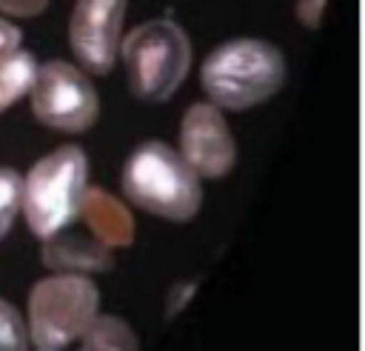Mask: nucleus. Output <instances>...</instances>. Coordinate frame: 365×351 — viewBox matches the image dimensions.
Instances as JSON below:
<instances>
[{
	"label": "nucleus",
	"mask_w": 365,
	"mask_h": 351,
	"mask_svg": "<svg viewBox=\"0 0 365 351\" xmlns=\"http://www.w3.org/2000/svg\"><path fill=\"white\" fill-rule=\"evenodd\" d=\"M200 83L217 108L245 111L282 88L285 60L274 43L237 37L217 46L202 60Z\"/></svg>",
	"instance_id": "nucleus-1"
},
{
	"label": "nucleus",
	"mask_w": 365,
	"mask_h": 351,
	"mask_svg": "<svg viewBox=\"0 0 365 351\" xmlns=\"http://www.w3.org/2000/svg\"><path fill=\"white\" fill-rule=\"evenodd\" d=\"M80 217L86 220L91 237L97 243L108 245V248L131 245V240H134L131 211L117 197H111L106 188H100V185L86 188L83 203H80Z\"/></svg>",
	"instance_id": "nucleus-9"
},
{
	"label": "nucleus",
	"mask_w": 365,
	"mask_h": 351,
	"mask_svg": "<svg viewBox=\"0 0 365 351\" xmlns=\"http://www.w3.org/2000/svg\"><path fill=\"white\" fill-rule=\"evenodd\" d=\"M128 88L145 103L168 100L191 68V40L168 17L145 20L120 40Z\"/></svg>",
	"instance_id": "nucleus-3"
},
{
	"label": "nucleus",
	"mask_w": 365,
	"mask_h": 351,
	"mask_svg": "<svg viewBox=\"0 0 365 351\" xmlns=\"http://www.w3.org/2000/svg\"><path fill=\"white\" fill-rule=\"evenodd\" d=\"M20 197H23V177L14 168L0 166V240L9 234V228L17 220Z\"/></svg>",
	"instance_id": "nucleus-13"
},
{
	"label": "nucleus",
	"mask_w": 365,
	"mask_h": 351,
	"mask_svg": "<svg viewBox=\"0 0 365 351\" xmlns=\"http://www.w3.org/2000/svg\"><path fill=\"white\" fill-rule=\"evenodd\" d=\"M325 3H328V0H297V20H299L305 29H317L319 20H322Z\"/></svg>",
	"instance_id": "nucleus-16"
},
{
	"label": "nucleus",
	"mask_w": 365,
	"mask_h": 351,
	"mask_svg": "<svg viewBox=\"0 0 365 351\" xmlns=\"http://www.w3.org/2000/svg\"><path fill=\"white\" fill-rule=\"evenodd\" d=\"M48 6V0H0V11L11 17H34Z\"/></svg>",
	"instance_id": "nucleus-15"
},
{
	"label": "nucleus",
	"mask_w": 365,
	"mask_h": 351,
	"mask_svg": "<svg viewBox=\"0 0 365 351\" xmlns=\"http://www.w3.org/2000/svg\"><path fill=\"white\" fill-rule=\"evenodd\" d=\"M86 177L88 160L80 146H63L31 166L23 180L20 208L40 240L60 234L80 217V203L88 188Z\"/></svg>",
	"instance_id": "nucleus-4"
},
{
	"label": "nucleus",
	"mask_w": 365,
	"mask_h": 351,
	"mask_svg": "<svg viewBox=\"0 0 365 351\" xmlns=\"http://www.w3.org/2000/svg\"><path fill=\"white\" fill-rule=\"evenodd\" d=\"M20 43H23L20 29H17L14 23H9L6 17H0V57H6V54H11V51H17V49H20Z\"/></svg>",
	"instance_id": "nucleus-17"
},
{
	"label": "nucleus",
	"mask_w": 365,
	"mask_h": 351,
	"mask_svg": "<svg viewBox=\"0 0 365 351\" xmlns=\"http://www.w3.org/2000/svg\"><path fill=\"white\" fill-rule=\"evenodd\" d=\"M80 351H140V342L125 320L94 317V322L83 334Z\"/></svg>",
	"instance_id": "nucleus-12"
},
{
	"label": "nucleus",
	"mask_w": 365,
	"mask_h": 351,
	"mask_svg": "<svg viewBox=\"0 0 365 351\" xmlns=\"http://www.w3.org/2000/svg\"><path fill=\"white\" fill-rule=\"evenodd\" d=\"M43 263L54 268L57 274H94V271H108L114 265L111 248L83 237H48L43 245Z\"/></svg>",
	"instance_id": "nucleus-10"
},
{
	"label": "nucleus",
	"mask_w": 365,
	"mask_h": 351,
	"mask_svg": "<svg viewBox=\"0 0 365 351\" xmlns=\"http://www.w3.org/2000/svg\"><path fill=\"white\" fill-rule=\"evenodd\" d=\"M123 194L143 211L165 220H191L200 211V177L180 151L160 140H145L123 166Z\"/></svg>",
	"instance_id": "nucleus-2"
},
{
	"label": "nucleus",
	"mask_w": 365,
	"mask_h": 351,
	"mask_svg": "<svg viewBox=\"0 0 365 351\" xmlns=\"http://www.w3.org/2000/svg\"><path fill=\"white\" fill-rule=\"evenodd\" d=\"M180 157L197 177H222L234 168V134L214 103H194L180 123Z\"/></svg>",
	"instance_id": "nucleus-8"
},
{
	"label": "nucleus",
	"mask_w": 365,
	"mask_h": 351,
	"mask_svg": "<svg viewBox=\"0 0 365 351\" xmlns=\"http://www.w3.org/2000/svg\"><path fill=\"white\" fill-rule=\"evenodd\" d=\"M31 114L37 123L80 134L97 123L100 114V97L91 80L83 68L66 63V60H48L37 66L31 80Z\"/></svg>",
	"instance_id": "nucleus-6"
},
{
	"label": "nucleus",
	"mask_w": 365,
	"mask_h": 351,
	"mask_svg": "<svg viewBox=\"0 0 365 351\" xmlns=\"http://www.w3.org/2000/svg\"><path fill=\"white\" fill-rule=\"evenodd\" d=\"M100 291L86 274H54L29 294V340L43 351H60L94 322Z\"/></svg>",
	"instance_id": "nucleus-5"
},
{
	"label": "nucleus",
	"mask_w": 365,
	"mask_h": 351,
	"mask_svg": "<svg viewBox=\"0 0 365 351\" xmlns=\"http://www.w3.org/2000/svg\"><path fill=\"white\" fill-rule=\"evenodd\" d=\"M34 71H37V63L29 51L17 49V51L0 57V111H6L23 94H29Z\"/></svg>",
	"instance_id": "nucleus-11"
},
{
	"label": "nucleus",
	"mask_w": 365,
	"mask_h": 351,
	"mask_svg": "<svg viewBox=\"0 0 365 351\" xmlns=\"http://www.w3.org/2000/svg\"><path fill=\"white\" fill-rule=\"evenodd\" d=\"M128 0H77L68 20V43L80 66L91 74H108L120 57L123 20Z\"/></svg>",
	"instance_id": "nucleus-7"
},
{
	"label": "nucleus",
	"mask_w": 365,
	"mask_h": 351,
	"mask_svg": "<svg viewBox=\"0 0 365 351\" xmlns=\"http://www.w3.org/2000/svg\"><path fill=\"white\" fill-rule=\"evenodd\" d=\"M0 351H29V328L23 314L6 300H0Z\"/></svg>",
	"instance_id": "nucleus-14"
},
{
	"label": "nucleus",
	"mask_w": 365,
	"mask_h": 351,
	"mask_svg": "<svg viewBox=\"0 0 365 351\" xmlns=\"http://www.w3.org/2000/svg\"><path fill=\"white\" fill-rule=\"evenodd\" d=\"M40 351H43V348H40Z\"/></svg>",
	"instance_id": "nucleus-18"
}]
</instances>
